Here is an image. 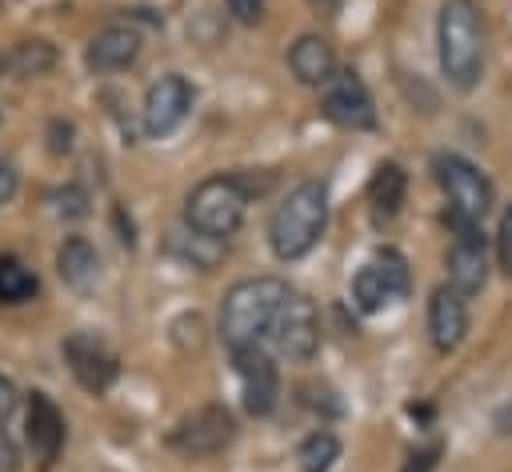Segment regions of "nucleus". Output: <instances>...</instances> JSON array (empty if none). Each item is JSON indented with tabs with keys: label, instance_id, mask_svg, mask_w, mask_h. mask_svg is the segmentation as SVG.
I'll use <instances>...</instances> for the list:
<instances>
[{
	"label": "nucleus",
	"instance_id": "obj_1",
	"mask_svg": "<svg viewBox=\"0 0 512 472\" xmlns=\"http://www.w3.org/2000/svg\"><path fill=\"white\" fill-rule=\"evenodd\" d=\"M436 52L440 72L452 88L472 92L484 72V28L472 0H444L436 16Z\"/></svg>",
	"mask_w": 512,
	"mask_h": 472
},
{
	"label": "nucleus",
	"instance_id": "obj_2",
	"mask_svg": "<svg viewBox=\"0 0 512 472\" xmlns=\"http://www.w3.org/2000/svg\"><path fill=\"white\" fill-rule=\"evenodd\" d=\"M328 228V188L320 180L296 184L268 220V244L280 260H300Z\"/></svg>",
	"mask_w": 512,
	"mask_h": 472
},
{
	"label": "nucleus",
	"instance_id": "obj_3",
	"mask_svg": "<svg viewBox=\"0 0 512 472\" xmlns=\"http://www.w3.org/2000/svg\"><path fill=\"white\" fill-rule=\"evenodd\" d=\"M288 300V284L280 276H248L228 288L220 308V336L228 348L256 344L264 328H272L280 304Z\"/></svg>",
	"mask_w": 512,
	"mask_h": 472
},
{
	"label": "nucleus",
	"instance_id": "obj_4",
	"mask_svg": "<svg viewBox=\"0 0 512 472\" xmlns=\"http://www.w3.org/2000/svg\"><path fill=\"white\" fill-rule=\"evenodd\" d=\"M244 204H248V188L240 184V176H208L188 192L184 220L192 232L208 240H224L240 228Z\"/></svg>",
	"mask_w": 512,
	"mask_h": 472
},
{
	"label": "nucleus",
	"instance_id": "obj_5",
	"mask_svg": "<svg viewBox=\"0 0 512 472\" xmlns=\"http://www.w3.org/2000/svg\"><path fill=\"white\" fill-rule=\"evenodd\" d=\"M432 168H436L440 188L452 200V212H460L468 220H484V212L492 208V184H488V176L472 160H464L456 152H440L432 160Z\"/></svg>",
	"mask_w": 512,
	"mask_h": 472
},
{
	"label": "nucleus",
	"instance_id": "obj_6",
	"mask_svg": "<svg viewBox=\"0 0 512 472\" xmlns=\"http://www.w3.org/2000/svg\"><path fill=\"white\" fill-rule=\"evenodd\" d=\"M232 436H236L232 412L224 404H204L172 428V448L188 460H208V456L224 452L232 444Z\"/></svg>",
	"mask_w": 512,
	"mask_h": 472
},
{
	"label": "nucleus",
	"instance_id": "obj_7",
	"mask_svg": "<svg viewBox=\"0 0 512 472\" xmlns=\"http://www.w3.org/2000/svg\"><path fill=\"white\" fill-rule=\"evenodd\" d=\"M452 228H456V244L448 248V284L460 296H472L484 288L488 280V252H484V232L480 220H468L460 212H452Z\"/></svg>",
	"mask_w": 512,
	"mask_h": 472
},
{
	"label": "nucleus",
	"instance_id": "obj_8",
	"mask_svg": "<svg viewBox=\"0 0 512 472\" xmlns=\"http://www.w3.org/2000/svg\"><path fill=\"white\" fill-rule=\"evenodd\" d=\"M192 100H196V92H192V84H188L180 72H168V76L152 80L148 92H144V108H140L144 132H148L152 140L172 136V132L184 124Z\"/></svg>",
	"mask_w": 512,
	"mask_h": 472
},
{
	"label": "nucleus",
	"instance_id": "obj_9",
	"mask_svg": "<svg viewBox=\"0 0 512 472\" xmlns=\"http://www.w3.org/2000/svg\"><path fill=\"white\" fill-rule=\"evenodd\" d=\"M272 336H276V348L288 356V360H312L316 348H320V316H316V304L300 292H288V300L280 304L276 320H272Z\"/></svg>",
	"mask_w": 512,
	"mask_h": 472
},
{
	"label": "nucleus",
	"instance_id": "obj_10",
	"mask_svg": "<svg viewBox=\"0 0 512 472\" xmlns=\"http://www.w3.org/2000/svg\"><path fill=\"white\" fill-rule=\"evenodd\" d=\"M60 352H64L72 376L80 380V388H88V392H96V396L112 388V380H116V356H112V348H108L100 336H92V332H72V336L60 344Z\"/></svg>",
	"mask_w": 512,
	"mask_h": 472
},
{
	"label": "nucleus",
	"instance_id": "obj_11",
	"mask_svg": "<svg viewBox=\"0 0 512 472\" xmlns=\"http://www.w3.org/2000/svg\"><path fill=\"white\" fill-rule=\"evenodd\" d=\"M232 352H236V372H240V384H244V408L252 416H268L280 400V372H276L272 356L260 344H244V348H232Z\"/></svg>",
	"mask_w": 512,
	"mask_h": 472
},
{
	"label": "nucleus",
	"instance_id": "obj_12",
	"mask_svg": "<svg viewBox=\"0 0 512 472\" xmlns=\"http://www.w3.org/2000/svg\"><path fill=\"white\" fill-rule=\"evenodd\" d=\"M324 116L340 128H352V132H364L376 124V108H372V96L364 88V80L356 72H340L328 80V92H324Z\"/></svg>",
	"mask_w": 512,
	"mask_h": 472
},
{
	"label": "nucleus",
	"instance_id": "obj_13",
	"mask_svg": "<svg viewBox=\"0 0 512 472\" xmlns=\"http://www.w3.org/2000/svg\"><path fill=\"white\" fill-rule=\"evenodd\" d=\"M28 448L40 468H52L64 452V416L48 392H28Z\"/></svg>",
	"mask_w": 512,
	"mask_h": 472
},
{
	"label": "nucleus",
	"instance_id": "obj_14",
	"mask_svg": "<svg viewBox=\"0 0 512 472\" xmlns=\"http://www.w3.org/2000/svg\"><path fill=\"white\" fill-rule=\"evenodd\" d=\"M428 332L440 352H456L468 332V304L452 284H440L428 300Z\"/></svg>",
	"mask_w": 512,
	"mask_h": 472
},
{
	"label": "nucleus",
	"instance_id": "obj_15",
	"mask_svg": "<svg viewBox=\"0 0 512 472\" xmlns=\"http://www.w3.org/2000/svg\"><path fill=\"white\" fill-rule=\"evenodd\" d=\"M140 56V32L136 28H124V24H108L100 28L92 40H88V68L92 72H120V68H132Z\"/></svg>",
	"mask_w": 512,
	"mask_h": 472
},
{
	"label": "nucleus",
	"instance_id": "obj_16",
	"mask_svg": "<svg viewBox=\"0 0 512 472\" xmlns=\"http://www.w3.org/2000/svg\"><path fill=\"white\" fill-rule=\"evenodd\" d=\"M288 68H292V76L300 80V84H308V88H320V84H328L332 76H336V56H332V44L324 40V36H300L292 48H288Z\"/></svg>",
	"mask_w": 512,
	"mask_h": 472
},
{
	"label": "nucleus",
	"instance_id": "obj_17",
	"mask_svg": "<svg viewBox=\"0 0 512 472\" xmlns=\"http://www.w3.org/2000/svg\"><path fill=\"white\" fill-rule=\"evenodd\" d=\"M56 272L72 292H92L100 280V256L84 236H68L56 252Z\"/></svg>",
	"mask_w": 512,
	"mask_h": 472
},
{
	"label": "nucleus",
	"instance_id": "obj_18",
	"mask_svg": "<svg viewBox=\"0 0 512 472\" xmlns=\"http://www.w3.org/2000/svg\"><path fill=\"white\" fill-rule=\"evenodd\" d=\"M404 192H408V176L396 160H384L376 164L372 180H368V200L376 208V216H396L400 204H404Z\"/></svg>",
	"mask_w": 512,
	"mask_h": 472
},
{
	"label": "nucleus",
	"instance_id": "obj_19",
	"mask_svg": "<svg viewBox=\"0 0 512 472\" xmlns=\"http://www.w3.org/2000/svg\"><path fill=\"white\" fill-rule=\"evenodd\" d=\"M40 288L36 272L24 268L16 256H0V304H24Z\"/></svg>",
	"mask_w": 512,
	"mask_h": 472
},
{
	"label": "nucleus",
	"instance_id": "obj_20",
	"mask_svg": "<svg viewBox=\"0 0 512 472\" xmlns=\"http://www.w3.org/2000/svg\"><path fill=\"white\" fill-rule=\"evenodd\" d=\"M352 300H356L360 312H380V308L392 304L396 296H392V288L384 284L380 268H376V264H364V268L352 276Z\"/></svg>",
	"mask_w": 512,
	"mask_h": 472
},
{
	"label": "nucleus",
	"instance_id": "obj_21",
	"mask_svg": "<svg viewBox=\"0 0 512 472\" xmlns=\"http://www.w3.org/2000/svg\"><path fill=\"white\" fill-rule=\"evenodd\" d=\"M296 460H300V472H328L340 460V440L320 428V432H312V436L300 440Z\"/></svg>",
	"mask_w": 512,
	"mask_h": 472
},
{
	"label": "nucleus",
	"instance_id": "obj_22",
	"mask_svg": "<svg viewBox=\"0 0 512 472\" xmlns=\"http://www.w3.org/2000/svg\"><path fill=\"white\" fill-rule=\"evenodd\" d=\"M52 64H56V48L48 40H20L8 56V68L16 76H44L52 72Z\"/></svg>",
	"mask_w": 512,
	"mask_h": 472
},
{
	"label": "nucleus",
	"instance_id": "obj_23",
	"mask_svg": "<svg viewBox=\"0 0 512 472\" xmlns=\"http://www.w3.org/2000/svg\"><path fill=\"white\" fill-rule=\"evenodd\" d=\"M372 264L380 268V276H384V284L392 288V296H396V300H400V296H408V264H404V256H400L396 248H380Z\"/></svg>",
	"mask_w": 512,
	"mask_h": 472
},
{
	"label": "nucleus",
	"instance_id": "obj_24",
	"mask_svg": "<svg viewBox=\"0 0 512 472\" xmlns=\"http://www.w3.org/2000/svg\"><path fill=\"white\" fill-rule=\"evenodd\" d=\"M52 200H56V216H64V220H80V216H88V192H84L80 184L60 188Z\"/></svg>",
	"mask_w": 512,
	"mask_h": 472
},
{
	"label": "nucleus",
	"instance_id": "obj_25",
	"mask_svg": "<svg viewBox=\"0 0 512 472\" xmlns=\"http://www.w3.org/2000/svg\"><path fill=\"white\" fill-rule=\"evenodd\" d=\"M496 252H500V268L512 276V208L500 216V232H496Z\"/></svg>",
	"mask_w": 512,
	"mask_h": 472
},
{
	"label": "nucleus",
	"instance_id": "obj_26",
	"mask_svg": "<svg viewBox=\"0 0 512 472\" xmlns=\"http://www.w3.org/2000/svg\"><path fill=\"white\" fill-rule=\"evenodd\" d=\"M436 456H440V444H424V448L408 452V460H404L400 472H432L436 468Z\"/></svg>",
	"mask_w": 512,
	"mask_h": 472
},
{
	"label": "nucleus",
	"instance_id": "obj_27",
	"mask_svg": "<svg viewBox=\"0 0 512 472\" xmlns=\"http://www.w3.org/2000/svg\"><path fill=\"white\" fill-rule=\"evenodd\" d=\"M224 4H228L232 20H240V24H260V16H264V0H224Z\"/></svg>",
	"mask_w": 512,
	"mask_h": 472
},
{
	"label": "nucleus",
	"instance_id": "obj_28",
	"mask_svg": "<svg viewBox=\"0 0 512 472\" xmlns=\"http://www.w3.org/2000/svg\"><path fill=\"white\" fill-rule=\"evenodd\" d=\"M16 188H20V176H16V168H12L8 160H0V204H8V200L16 196Z\"/></svg>",
	"mask_w": 512,
	"mask_h": 472
},
{
	"label": "nucleus",
	"instance_id": "obj_29",
	"mask_svg": "<svg viewBox=\"0 0 512 472\" xmlns=\"http://www.w3.org/2000/svg\"><path fill=\"white\" fill-rule=\"evenodd\" d=\"M16 404H20V396H16V384H12L8 376H0V420H8V416L16 412Z\"/></svg>",
	"mask_w": 512,
	"mask_h": 472
},
{
	"label": "nucleus",
	"instance_id": "obj_30",
	"mask_svg": "<svg viewBox=\"0 0 512 472\" xmlns=\"http://www.w3.org/2000/svg\"><path fill=\"white\" fill-rule=\"evenodd\" d=\"M4 424V420H0ZM20 468V460H16V448H12V440H8V432L0 428V472H16Z\"/></svg>",
	"mask_w": 512,
	"mask_h": 472
},
{
	"label": "nucleus",
	"instance_id": "obj_31",
	"mask_svg": "<svg viewBox=\"0 0 512 472\" xmlns=\"http://www.w3.org/2000/svg\"><path fill=\"white\" fill-rule=\"evenodd\" d=\"M48 148H52L56 156L68 152V148H72V124H60V120H56V124H52V144H48Z\"/></svg>",
	"mask_w": 512,
	"mask_h": 472
},
{
	"label": "nucleus",
	"instance_id": "obj_32",
	"mask_svg": "<svg viewBox=\"0 0 512 472\" xmlns=\"http://www.w3.org/2000/svg\"><path fill=\"white\" fill-rule=\"evenodd\" d=\"M308 4H312L316 12H328V16H332V12L340 8V0H308Z\"/></svg>",
	"mask_w": 512,
	"mask_h": 472
},
{
	"label": "nucleus",
	"instance_id": "obj_33",
	"mask_svg": "<svg viewBox=\"0 0 512 472\" xmlns=\"http://www.w3.org/2000/svg\"><path fill=\"white\" fill-rule=\"evenodd\" d=\"M4 68H8V56H0V72H4Z\"/></svg>",
	"mask_w": 512,
	"mask_h": 472
}]
</instances>
